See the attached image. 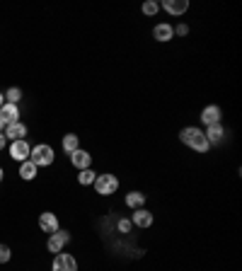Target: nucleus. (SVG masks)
I'll return each mask as SVG.
<instances>
[{"label": "nucleus", "instance_id": "nucleus-1", "mask_svg": "<svg viewBox=\"0 0 242 271\" xmlns=\"http://www.w3.org/2000/svg\"><path fill=\"white\" fill-rule=\"evenodd\" d=\"M179 141L184 143V145H189L191 150H196V152H209V148H211V143L206 141L204 131L196 129V126H189V129L179 131Z\"/></svg>", "mask_w": 242, "mask_h": 271}, {"label": "nucleus", "instance_id": "nucleus-2", "mask_svg": "<svg viewBox=\"0 0 242 271\" xmlns=\"http://www.w3.org/2000/svg\"><path fill=\"white\" fill-rule=\"evenodd\" d=\"M54 148L51 145H46V143H39V145H34V150L29 152V160H32L36 167H49V165H54Z\"/></svg>", "mask_w": 242, "mask_h": 271}, {"label": "nucleus", "instance_id": "nucleus-3", "mask_svg": "<svg viewBox=\"0 0 242 271\" xmlns=\"http://www.w3.org/2000/svg\"><path fill=\"white\" fill-rule=\"evenodd\" d=\"M119 189V179L114 177V174H97V179H95V191L102 196H109L114 194Z\"/></svg>", "mask_w": 242, "mask_h": 271}, {"label": "nucleus", "instance_id": "nucleus-4", "mask_svg": "<svg viewBox=\"0 0 242 271\" xmlns=\"http://www.w3.org/2000/svg\"><path fill=\"white\" fill-rule=\"evenodd\" d=\"M51 271H77V261L73 259V254H66V252H58L54 257V266Z\"/></svg>", "mask_w": 242, "mask_h": 271}, {"label": "nucleus", "instance_id": "nucleus-5", "mask_svg": "<svg viewBox=\"0 0 242 271\" xmlns=\"http://www.w3.org/2000/svg\"><path fill=\"white\" fill-rule=\"evenodd\" d=\"M68 242H70V233H66V230H56L54 235L49 238V242H46V247H49V252H58L66 247Z\"/></svg>", "mask_w": 242, "mask_h": 271}, {"label": "nucleus", "instance_id": "nucleus-6", "mask_svg": "<svg viewBox=\"0 0 242 271\" xmlns=\"http://www.w3.org/2000/svg\"><path fill=\"white\" fill-rule=\"evenodd\" d=\"M29 152H32V148H29V143L27 141H12V145H10V158L12 160L24 163V160H29Z\"/></svg>", "mask_w": 242, "mask_h": 271}, {"label": "nucleus", "instance_id": "nucleus-7", "mask_svg": "<svg viewBox=\"0 0 242 271\" xmlns=\"http://www.w3.org/2000/svg\"><path fill=\"white\" fill-rule=\"evenodd\" d=\"M70 163H73V167H77V170H88L90 165H92V155H90L88 150H83V148H77V150L70 152Z\"/></svg>", "mask_w": 242, "mask_h": 271}, {"label": "nucleus", "instance_id": "nucleus-8", "mask_svg": "<svg viewBox=\"0 0 242 271\" xmlns=\"http://www.w3.org/2000/svg\"><path fill=\"white\" fill-rule=\"evenodd\" d=\"M24 136H27V126L22 121H15V124L5 126V138L8 141H24Z\"/></svg>", "mask_w": 242, "mask_h": 271}, {"label": "nucleus", "instance_id": "nucleus-9", "mask_svg": "<svg viewBox=\"0 0 242 271\" xmlns=\"http://www.w3.org/2000/svg\"><path fill=\"white\" fill-rule=\"evenodd\" d=\"M160 8L165 12H170V15H184L189 10V3L187 0H163Z\"/></svg>", "mask_w": 242, "mask_h": 271}, {"label": "nucleus", "instance_id": "nucleus-10", "mask_svg": "<svg viewBox=\"0 0 242 271\" xmlns=\"http://www.w3.org/2000/svg\"><path fill=\"white\" fill-rule=\"evenodd\" d=\"M39 228L44 230V233H49V235H54L56 230H61L58 228V218H56L54 213H49V211L39 216Z\"/></svg>", "mask_w": 242, "mask_h": 271}, {"label": "nucleus", "instance_id": "nucleus-11", "mask_svg": "<svg viewBox=\"0 0 242 271\" xmlns=\"http://www.w3.org/2000/svg\"><path fill=\"white\" fill-rule=\"evenodd\" d=\"M0 119L5 121V126L20 121V109H17V104H8V102H5V104L0 107Z\"/></svg>", "mask_w": 242, "mask_h": 271}, {"label": "nucleus", "instance_id": "nucleus-12", "mask_svg": "<svg viewBox=\"0 0 242 271\" xmlns=\"http://www.w3.org/2000/svg\"><path fill=\"white\" fill-rule=\"evenodd\" d=\"M172 36H175V32H172V24H167V22H160V24H155L153 39H157V42H170Z\"/></svg>", "mask_w": 242, "mask_h": 271}, {"label": "nucleus", "instance_id": "nucleus-13", "mask_svg": "<svg viewBox=\"0 0 242 271\" xmlns=\"http://www.w3.org/2000/svg\"><path fill=\"white\" fill-rule=\"evenodd\" d=\"M133 225H138V228H150V225H153V213L145 211V208H136V213H133Z\"/></svg>", "mask_w": 242, "mask_h": 271}, {"label": "nucleus", "instance_id": "nucleus-14", "mask_svg": "<svg viewBox=\"0 0 242 271\" xmlns=\"http://www.w3.org/2000/svg\"><path fill=\"white\" fill-rule=\"evenodd\" d=\"M201 121H204L206 126H211V124H220V107H216V104L206 107L204 111H201Z\"/></svg>", "mask_w": 242, "mask_h": 271}, {"label": "nucleus", "instance_id": "nucleus-15", "mask_svg": "<svg viewBox=\"0 0 242 271\" xmlns=\"http://www.w3.org/2000/svg\"><path fill=\"white\" fill-rule=\"evenodd\" d=\"M204 136H206V141L209 143H220L223 141V136H225V131H223L220 124H211L209 129L204 131Z\"/></svg>", "mask_w": 242, "mask_h": 271}, {"label": "nucleus", "instance_id": "nucleus-16", "mask_svg": "<svg viewBox=\"0 0 242 271\" xmlns=\"http://www.w3.org/2000/svg\"><path fill=\"white\" fill-rule=\"evenodd\" d=\"M20 177H22L24 182H32L34 177H36V165H34L32 160H24V163H20Z\"/></svg>", "mask_w": 242, "mask_h": 271}, {"label": "nucleus", "instance_id": "nucleus-17", "mask_svg": "<svg viewBox=\"0 0 242 271\" xmlns=\"http://www.w3.org/2000/svg\"><path fill=\"white\" fill-rule=\"evenodd\" d=\"M145 204V194H141V191H129L126 194V206L129 208H143Z\"/></svg>", "mask_w": 242, "mask_h": 271}, {"label": "nucleus", "instance_id": "nucleus-18", "mask_svg": "<svg viewBox=\"0 0 242 271\" xmlns=\"http://www.w3.org/2000/svg\"><path fill=\"white\" fill-rule=\"evenodd\" d=\"M95 179H97V174L92 172V170H80V174H77V182L83 186H90V184H95Z\"/></svg>", "mask_w": 242, "mask_h": 271}, {"label": "nucleus", "instance_id": "nucleus-19", "mask_svg": "<svg viewBox=\"0 0 242 271\" xmlns=\"http://www.w3.org/2000/svg\"><path fill=\"white\" fill-rule=\"evenodd\" d=\"M80 145H77V136L75 133H68V136H63V150L70 155L73 150H77Z\"/></svg>", "mask_w": 242, "mask_h": 271}, {"label": "nucleus", "instance_id": "nucleus-20", "mask_svg": "<svg viewBox=\"0 0 242 271\" xmlns=\"http://www.w3.org/2000/svg\"><path fill=\"white\" fill-rule=\"evenodd\" d=\"M20 99H22V90H20V87H10V90L5 92V102H8V104H17Z\"/></svg>", "mask_w": 242, "mask_h": 271}, {"label": "nucleus", "instance_id": "nucleus-21", "mask_svg": "<svg viewBox=\"0 0 242 271\" xmlns=\"http://www.w3.org/2000/svg\"><path fill=\"white\" fill-rule=\"evenodd\" d=\"M157 10H160V5H157L155 0H148V3H143V15H148V17H153Z\"/></svg>", "mask_w": 242, "mask_h": 271}, {"label": "nucleus", "instance_id": "nucleus-22", "mask_svg": "<svg viewBox=\"0 0 242 271\" xmlns=\"http://www.w3.org/2000/svg\"><path fill=\"white\" fill-rule=\"evenodd\" d=\"M10 257H12L10 247H8V245H0V264H8V261H10Z\"/></svg>", "mask_w": 242, "mask_h": 271}, {"label": "nucleus", "instance_id": "nucleus-23", "mask_svg": "<svg viewBox=\"0 0 242 271\" xmlns=\"http://www.w3.org/2000/svg\"><path fill=\"white\" fill-rule=\"evenodd\" d=\"M119 233H131V220L129 218H121L119 220Z\"/></svg>", "mask_w": 242, "mask_h": 271}, {"label": "nucleus", "instance_id": "nucleus-24", "mask_svg": "<svg viewBox=\"0 0 242 271\" xmlns=\"http://www.w3.org/2000/svg\"><path fill=\"white\" fill-rule=\"evenodd\" d=\"M172 32L179 34V36H187V34H189V27H187V24H177V27H172Z\"/></svg>", "mask_w": 242, "mask_h": 271}, {"label": "nucleus", "instance_id": "nucleus-25", "mask_svg": "<svg viewBox=\"0 0 242 271\" xmlns=\"http://www.w3.org/2000/svg\"><path fill=\"white\" fill-rule=\"evenodd\" d=\"M5 145H8V138H5V133H0V150H3Z\"/></svg>", "mask_w": 242, "mask_h": 271}, {"label": "nucleus", "instance_id": "nucleus-26", "mask_svg": "<svg viewBox=\"0 0 242 271\" xmlns=\"http://www.w3.org/2000/svg\"><path fill=\"white\" fill-rule=\"evenodd\" d=\"M3 104H5V95L0 92V107H3Z\"/></svg>", "mask_w": 242, "mask_h": 271}, {"label": "nucleus", "instance_id": "nucleus-27", "mask_svg": "<svg viewBox=\"0 0 242 271\" xmlns=\"http://www.w3.org/2000/svg\"><path fill=\"white\" fill-rule=\"evenodd\" d=\"M3 129H5V121H3V119H0V131H3Z\"/></svg>", "mask_w": 242, "mask_h": 271}, {"label": "nucleus", "instance_id": "nucleus-28", "mask_svg": "<svg viewBox=\"0 0 242 271\" xmlns=\"http://www.w3.org/2000/svg\"><path fill=\"white\" fill-rule=\"evenodd\" d=\"M0 182H3V167H0Z\"/></svg>", "mask_w": 242, "mask_h": 271}]
</instances>
